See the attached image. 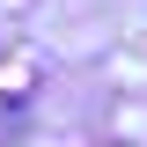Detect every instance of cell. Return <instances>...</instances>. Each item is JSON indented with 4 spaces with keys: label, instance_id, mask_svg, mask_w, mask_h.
<instances>
[{
    "label": "cell",
    "instance_id": "6da1fadb",
    "mask_svg": "<svg viewBox=\"0 0 147 147\" xmlns=\"http://www.w3.org/2000/svg\"><path fill=\"white\" fill-rule=\"evenodd\" d=\"M37 88V59L30 52H0V96H30Z\"/></svg>",
    "mask_w": 147,
    "mask_h": 147
}]
</instances>
